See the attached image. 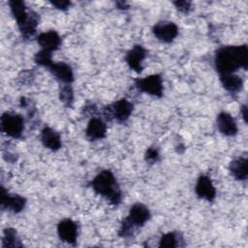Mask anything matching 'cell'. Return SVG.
<instances>
[{"instance_id": "6da1fadb", "label": "cell", "mask_w": 248, "mask_h": 248, "mask_svg": "<svg viewBox=\"0 0 248 248\" xmlns=\"http://www.w3.org/2000/svg\"><path fill=\"white\" fill-rule=\"evenodd\" d=\"M248 47L242 46H226L218 48L214 56V66L219 76L233 74L240 68L247 69Z\"/></svg>"}, {"instance_id": "7a4b0ae2", "label": "cell", "mask_w": 248, "mask_h": 248, "mask_svg": "<svg viewBox=\"0 0 248 248\" xmlns=\"http://www.w3.org/2000/svg\"><path fill=\"white\" fill-rule=\"evenodd\" d=\"M90 185L96 194L104 197L111 204L117 205L121 202L122 193L119 184L111 170H101L92 179Z\"/></svg>"}, {"instance_id": "3957f363", "label": "cell", "mask_w": 248, "mask_h": 248, "mask_svg": "<svg viewBox=\"0 0 248 248\" xmlns=\"http://www.w3.org/2000/svg\"><path fill=\"white\" fill-rule=\"evenodd\" d=\"M1 130L8 137L18 139L22 136L24 130V119L20 114L6 111L2 114Z\"/></svg>"}, {"instance_id": "277c9868", "label": "cell", "mask_w": 248, "mask_h": 248, "mask_svg": "<svg viewBox=\"0 0 248 248\" xmlns=\"http://www.w3.org/2000/svg\"><path fill=\"white\" fill-rule=\"evenodd\" d=\"M134 106L127 99L122 98L113 104L108 106L104 109V115L106 119H115L118 122H125L129 119L133 112Z\"/></svg>"}, {"instance_id": "5b68a950", "label": "cell", "mask_w": 248, "mask_h": 248, "mask_svg": "<svg viewBox=\"0 0 248 248\" xmlns=\"http://www.w3.org/2000/svg\"><path fill=\"white\" fill-rule=\"evenodd\" d=\"M136 88L148 95L161 98L164 92L163 78L159 74L149 75L142 78H138L135 80Z\"/></svg>"}, {"instance_id": "8992f818", "label": "cell", "mask_w": 248, "mask_h": 248, "mask_svg": "<svg viewBox=\"0 0 248 248\" xmlns=\"http://www.w3.org/2000/svg\"><path fill=\"white\" fill-rule=\"evenodd\" d=\"M152 32L159 41L169 44L178 35V27L174 22L164 20L157 22L153 26Z\"/></svg>"}, {"instance_id": "52a82bcc", "label": "cell", "mask_w": 248, "mask_h": 248, "mask_svg": "<svg viewBox=\"0 0 248 248\" xmlns=\"http://www.w3.org/2000/svg\"><path fill=\"white\" fill-rule=\"evenodd\" d=\"M1 208L9 210L14 213H19L23 210L26 204V200L22 196L19 195H11L9 194L5 188L1 187Z\"/></svg>"}, {"instance_id": "ba28073f", "label": "cell", "mask_w": 248, "mask_h": 248, "mask_svg": "<svg viewBox=\"0 0 248 248\" xmlns=\"http://www.w3.org/2000/svg\"><path fill=\"white\" fill-rule=\"evenodd\" d=\"M146 57V49L140 45H135L131 49H129L126 53L125 60L129 68L136 73H141L142 61Z\"/></svg>"}, {"instance_id": "9c48e42d", "label": "cell", "mask_w": 248, "mask_h": 248, "mask_svg": "<svg viewBox=\"0 0 248 248\" xmlns=\"http://www.w3.org/2000/svg\"><path fill=\"white\" fill-rule=\"evenodd\" d=\"M78 233V225L72 219H64L57 225V234L64 242L76 244Z\"/></svg>"}, {"instance_id": "30bf717a", "label": "cell", "mask_w": 248, "mask_h": 248, "mask_svg": "<svg viewBox=\"0 0 248 248\" xmlns=\"http://www.w3.org/2000/svg\"><path fill=\"white\" fill-rule=\"evenodd\" d=\"M195 192L198 198L207 202H212L216 197V189L210 177L206 174H202L199 176L196 183Z\"/></svg>"}, {"instance_id": "8fae6325", "label": "cell", "mask_w": 248, "mask_h": 248, "mask_svg": "<svg viewBox=\"0 0 248 248\" xmlns=\"http://www.w3.org/2000/svg\"><path fill=\"white\" fill-rule=\"evenodd\" d=\"M150 218V211L142 203L137 202L133 204L129 210L128 216L125 218L135 228L142 227Z\"/></svg>"}, {"instance_id": "7c38bea8", "label": "cell", "mask_w": 248, "mask_h": 248, "mask_svg": "<svg viewBox=\"0 0 248 248\" xmlns=\"http://www.w3.org/2000/svg\"><path fill=\"white\" fill-rule=\"evenodd\" d=\"M216 125L221 134L227 137H233L237 134V125L233 117L226 112L221 111L216 117Z\"/></svg>"}, {"instance_id": "4fadbf2b", "label": "cell", "mask_w": 248, "mask_h": 248, "mask_svg": "<svg viewBox=\"0 0 248 248\" xmlns=\"http://www.w3.org/2000/svg\"><path fill=\"white\" fill-rule=\"evenodd\" d=\"M61 42L62 40L60 35L54 30L43 32L37 37V43L42 47V49L47 50L49 52L57 50L61 46Z\"/></svg>"}, {"instance_id": "5bb4252c", "label": "cell", "mask_w": 248, "mask_h": 248, "mask_svg": "<svg viewBox=\"0 0 248 248\" xmlns=\"http://www.w3.org/2000/svg\"><path fill=\"white\" fill-rule=\"evenodd\" d=\"M47 69L56 79L64 84H71L74 81L73 70L65 62H53Z\"/></svg>"}, {"instance_id": "9a60e30c", "label": "cell", "mask_w": 248, "mask_h": 248, "mask_svg": "<svg viewBox=\"0 0 248 248\" xmlns=\"http://www.w3.org/2000/svg\"><path fill=\"white\" fill-rule=\"evenodd\" d=\"M85 134L89 140H102L107 135V125L102 119L93 117L87 124Z\"/></svg>"}, {"instance_id": "2e32d148", "label": "cell", "mask_w": 248, "mask_h": 248, "mask_svg": "<svg viewBox=\"0 0 248 248\" xmlns=\"http://www.w3.org/2000/svg\"><path fill=\"white\" fill-rule=\"evenodd\" d=\"M40 138L43 145L51 151H57L62 145L60 135L50 127H45L41 131Z\"/></svg>"}, {"instance_id": "e0dca14e", "label": "cell", "mask_w": 248, "mask_h": 248, "mask_svg": "<svg viewBox=\"0 0 248 248\" xmlns=\"http://www.w3.org/2000/svg\"><path fill=\"white\" fill-rule=\"evenodd\" d=\"M39 20H40L39 15L36 12H34L32 10H29V13H28V16H27L26 19L24 20V22L21 25L18 26V29L21 33V36L24 39H29L35 34L38 23H39Z\"/></svg>"}, {"instance_id": "ac0fdd59", "label": "cell", "mask_w": 248, "mask_h": 248, "mask_svg": "<svg viewBox=\"0 0 248 248\" xmlns=\"http://www.w3.org/2000/svg\"><path fill=\"white\" fill-rule=\"evenodd\" d=\"M229 170L236 180H246L248 176V161L246 158L238 157L230 163Z\"/></svg>"}, {"instance_id": "d6986e66", "label": "cell", "mask_w": 248, "mask_h": 248, "mask_svg": "<svg viewBox=\"0 0 248 248\" xmlns=\"http://www.w3.org/2000/svg\"><path fill=\"white\" fill-rule=\"evenodd\" d=\"M220 81L223 87L230 93H237L243 86L242 78L234 74L220 76Z\"/></svg>"}, {"instance_id": "ffe728a7", "label": "cell", "mask_w": 248, "mask_h": 248, "mask_svg": "<svg viewBox=\"0 0 248 248\" xmlns=\"http://www.w3.org/2000/svg\"><path fill=\"white\" fill-rule=\"evenodd\" d=\"M9 6H10V10L13 16L16 21L17 26H19L26 19L29 10L26 8L24 2L18 1V0L9 1Z\"/></svg>"}, {"instance_id": "44dd1931", "label": "cell", "mask_w": 248, "mask_h": 248, "mask_svg": "<svg viewBox=\"0 0 248 248\" xmlns=\"http://www.w3.org/2000/svg\"><path fill=\"white\" fill-rule=\"evenodd\" d=\"M2 237V247L4 248H16V247H22L23 244L21 243L20 239L17 236L16 231L13 228H6L3 232Z\"/></svg>"}, {"instance_id": "7402d4cb", "label": "cell", "mask_w": 248, "mask_h": 248, "mask_svg": "<svg viewBox=\"0 0 248 248\" xmlns=\"http://www.w3.org/2000/svg\"><path fill=\"white\" fill-rule=\"evenodd\" d=\"M183 240V237L178 232H169L164 233L159 240V247H168L173 248L177 246H181L180 241Z\"/></svg>"}, {"instance_id": "603a6c76", "label": "cell", "mask_w": 248, "mask_h": 248, "mask_svg": "<svg viewBox=\"0 0 248 248\" xmlns=\"http://www.w3.org/2000/svg\"><path fill=\"white\" fill-rule=\"evenodd\" d=\"M59 99L66 107H72L74 102V91L70 84H64L60 87Z\"/></svg>"}, {"instance_id": "cb8c5ba5", "label": "cell", "mask_w": 248, "mask_h": 248, "mask_svg": "<svg viewBox=\"0 0 248 248\" xmlns=\"http://www.w3.org/2000/svg\"><path fill=\"white\" fill-rule=\"evenodd\" d=\"M52 52H49L47 50H44L41 49L40 51H38L35 56H34V61L37 65L39 66H43L46 68H48L52 63Z\"/></svg>"}, {"instance_id": "d4e9b609", "label": "cell", "mask_w": 248, "mask_h": 248, "mask_svg": "<svg viewBox=\"0 0 248 248\" xmlns=\"http://www.w3.org/2000/svg\"><path fill=\"white\" fill-rule=\"evenodd\" d=\"M144 159L147 163L149 164H154V163H157L160 159V153H159V150L156 148V147H149L146 151H145V154H144Z\"/></svg>"}, {"instance_id": "484cf974", "label": "cell", "mask_w": 248, "mask_h": 248, "mask_svg": "<svg viewBox=\"0 0 248 248\" xmlns=\"http://www.w3.org/2000/svg\"><path fill=\"white\" fill-rule=\"evenodd\" d=\"M173 4L175 8L183 14H187L191 10V2L189 1H176L173 2Z\"/></svg>"}, {"instance_id": "4316f807", "label": "cell", "mask_w": 248, "mask_h": 248, "mask_svg": "<svg viewBox=\"0 0 248 248\" xmlns=\"http://www.w3.org/2000/svg\"><path fill=\"white\" fill-rule=\"evenodd\" d=\"M51 5L53 7H55L58 10L61 11H66L69 9V7L71 6V2L70 1H66V0H58V1H51Z\"/></svg>"}, {"instance_id": "83f0119b", "label": "cell", "mask_w": 248, "mask_h": 248, "mask_svg": "<svg viewBox=\"0 0 248 248\" xmlns=\"http://www.w3.org/2000/svg\"><path fill=\"white\" fill-rule=\"evenodd\" d=\"M240 112H241V115H242L244 121L246 122V121H247V107H246V105H243V106L241 107Z\"/></svg>"}, {"instance_id": "f1b7e54d", "label": "cell", "mask_w": 248, "mask_h": 248, "mask_svg": "<svg viewBox=\"0 0 248 248\" xmlns=\"http://www.w3.org/2000/svg\"><path fill=\"white\" fill-rule=\"evenodd\" d=\"M116 4L118 6V9H122V10L128 9V6H127V4L125 2H117Z\"/></svg>"}]
</instances>
